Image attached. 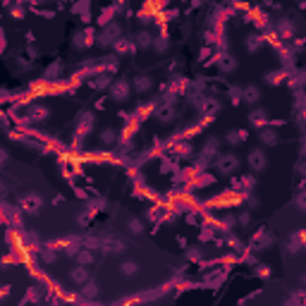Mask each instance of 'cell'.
Instances as JSON below:
<instances>
[{
  "instance_id": "obj_1",
  "label": "cell",
  "mask_w": 306,
  "mask_h": 306,
  "mask_svg": "<svg viewBox=\"0 0 306 306\" xmlns=\"http://www.w3.org/2000/svg\"><path fill=\"white\" fill-rule=\"evenodd\" d=\"M239 156L237 153H220L218 158H215V170L220 172V175H232V172H237V168H239Z\"/></svg>"
},
{
  "instance_id": "obj_2",
  "label": "cell",
  "mask_w": 306,
  "mask_h": 306,
  "mask_svg": "<svg viewBox=\"0 0 306 306\" xmlns=\"http://www.w3.org/2000/svg\"><path fill=\"white\" fill-rule=\"evenodd\" d=\"M246 165H249L251 172H263L268 168V156H266L261 148H254V151H249V156H246Z\"/></svg>"
},
{
  "instance_id": "obj_3",
  "label": "cell",
  "mask_w": 306,
  "mask_h": 306,
  "mask_svg": "<svg viewBox=\"0 0 306 306\" xmlns=\"http://www.w3.org/2000/svg\"><path fill=\"white\" fill-rule=\"evenodd\" d=\"M120 24H108L101 34L96 36V43L98 46H103V48H108V46H115V41L120 38Z\"/></svg>"
},
{
  "instance_id": "obj_4",
  "label": "cell",
  "mask_w": 306,
  "mask_h": 306,
  "mask_svg": "<svg viewBox=\"0 0 306 306\" xmlns=\"http://www.w3.org/2000/svg\"><path fill=\"white\" fill-rule=\"evenodd\" d=\"M17 204H19V208L24 210V213H31V215L38 213V208L43 206V201H41V196H38L36 192H26L24 196H19Z\"/></svg>"
},
{
  "instance_id": "obj_5",
  "label": "cell",
  "mask_w": 306,
  "mask_h": 306,
  "mask_svg": "<svg viewBox=\"0 0 306 306\" xmlns=\"http://www.w3.org/2000/svg\"><path fill=\"white\" fill-rule=\"evenodd\" d=\"M218 148H220V141L215 139V136H210V139H206V144H204V148H201V165L206 168L210 160H215L220 153H218Z\"/></svg>"
},
{
  "instance_id": "obj_6",
  "label": "cell",
  "mask_w": 306,
  "mask_h": 306,
  "mask_svg": "<svg viewBox=\"0 0 306 306\" xmlns=\"http://www.w3.org/2000/svg\"><path fill=\"white\" fill-rule=\"evenodd\" d=\"M129 94H132V82L129 79H117V82H112L110 86V98L112 101H127L129 98Z\"/></svg>"
},
{
  "instance_id": "obj_7",
  "label": "cell",
  "mask_w": 306,
  "mask_h": 306,
  "mask_svg": "<svg viewBox=\"0 0 306 306\" xmlns=\"http://www.w3.org/2000/svg\"><path fill=\"white\" fill-rule=\"evenodd\" d=\"M270 244H273V234H270L268 230H258L256 237H254V242H251V246H254L256 251H266Z\"/></svg>"
},
{
  "instance_id": "obj_8",
  "label": "cell",
  "mask_w": 306,
  "mask_h": 306,
  "mask_svg": "<svg viewBox=\"0 0 306 306\" xmlns=\"http://www.w3.org/2000/svg\"><path fill=\"white\" fill-rule=\"evenodd\" d=\"M153 41H156V36L148 31L146 26H144V29H139V31L134 34V43L139 46V48H153Z\"/></svg>"
},
{
  "instance_id": "obj_9",
  "label": "cell",
  "mask_w": 306,
  "mask_h": 306,
  "mask_svg": "<svg viewBox=\"0 0 306 306\" xmlns=\"http://www.w3.org/2000/svg\"><path fill=\"white\" fill-rule=\"evenodd\" d=\"M294 34H297V26H294L292 19H280V22H278V36H280L282 41L294 38Z\"/></svg>"
},
{
  "instance_id": "obj_10",
  "label": "cell",
  "mask_w": 306,
  "mask_h": 306,
  "mask_svg": "<svg viewBox=\"0 0 306 306\" xmlns=\"http://www.w3.org/2000/svg\"><path fill=\"white\" fill-rule=\"evenodd\" d=\"M70 280H72L77 287H82L84 282H89V268L82 266V263H77V268L70 270Z\"/></svg>"
},
{
  "instance_id": "obj_11",
  "label": "cell",
  "mask_w": 306,
  "mask_h": 306,
  "mask_svg": "<svg viewBox=\"0 0 306 306\" xmlns=\"http://www.w3.org/2000/svg\"><path fill=\"white\" fill-rule=\"evenodd\" d=\"M249 124H251V127H258V129H263V127L268 124V112L263 110V108H256L254 112H249Z\"/></svg>"
},
{
  "instance_id": "obj_12",
  "label": "cell",
  "mask_w": 306,
  "mask_h": 306,
  "mask_svg": "<svg viewBox=\"0 0 306 306\" xmlns=\"http://www.w3.org/2000/svg\"><path fill=\"white\" fill-rule=\"evenodd\" d=\"M132 86H134L136 94H148V91L153 89V79H151V77H146V74H139V77H134Z\"/></svg>"
},
{
  "instance_id": "obj_13",
  "label": "cell",
  "mask_w": 306,
  "mask_h": 306,
  "mask_svg": "<svg viewBox=\"0 0 306 306\" xmlns=\"http://www.w3.org/2000/svg\"><path fill=\"white\" fill-rule=\"evenodd\" d=\"M48 115H50V110L46 105H31L29 108V122H46Z\"/></svg>"
},
{
  "instance_id": "obj_14",
  "label": "cell",
  "mask_w": 306,
  "mask_h": 306,
  "mask_svg": "<svg viewBox=\"0 0 306 306\" xmlns=\"http://www.w3.org/2000/svg\"><path fill=\"white\" fill-rule=\"evenodd\" d=\"M246 139H249V132H244V129H232V132L225 134V141H227L230 146H242Z\"/></svg>"
},
{
  "instance_id": "obj_15",
  "label": "cell",
  "mask_w": 306,
  "mask_h": 306,
  "mask_svg": "<svg viewBox=\"0 0 306 306\" xmlns=\"http://www.w3.org/2000/svg\"><path fill=\"white\" fill-rule=\"evenodd\" d=\"M112 48H115L117 55H127V53H134L136 43H134V38H117Z\"/></svg>"
},
{
  "instance_id": "obj_16",
  "label": "cell",
  "mask_w": 306,
  "mask_h": 306,
  "mask_svg": "<svg viewBox=\"0 0 306 306\" xmlns=\"http://www.w3.org/2000/svg\"><path fill=\"white\" fill-rule=\"evenodd\" d=\"M244 46H246V50H249V53H258V50L266 46V38L261 36V34H249V36H246V41H244Z\"/></svg>"
},
{
  "instance_id": "obj_17",
  "label": "cell",
  "mask_w": 306,
  "mask_h": 306,
  "mask_svg": "<svg viewBox=\"0 0 306 306\" xmlns=\"http://www.w3.org/2000/svg\"><path fill=\"white\" fill-rule=\"evenodd\" d=\"M258 139H261V144H263V146H275V144H280L278 132H275V129H268V127H263V129H261Z\"/></svg>"
},
{
  "instance_id": "obj_18",
  "label": "cell",
  "mask_w": 306,
  "mask_h": 306,
  "mask_svg": "<svg viewBox=\"0 0 306 306\" xmlns=\"http://www.w3.org/2000/svg\"><path fill=\"white\" fill-rule=\"evenodd\" d=\"M242 98H244L246 103H249V105H256L258 101H261V89H258V86H244V89H242Z\"/></svg>"
},
{
  "instance_id": "obj_19",
  "label": "cell",
  "mask_w": 306,
  "mask_h": 306,
  "mask_svg": "<svg viewBox=\"0 0 306 306\" xmlns=\"http://www.w3.org/2000/svg\"><path fill=\"white\" fill-rule=\"evenodd\" d=\"M89 84L94 86L96 91H103V89H110V86H112V77H110V74H105V72H98V77H96V79H91Z\"/></svg>"
},
{
  "instance_id": "obj_20",
  "label": "cell",
  "mask_w": 306,
  "mask_h": 306,
  "mask_svg": "<svg viewBox=\"0 0 306 306\" xmlns=\"http://www.w3.org/2000/svg\"><path fill=\"white\" fill-rule=\"evenodd\" d=\"M156 120L163 124H170L172 120H175V108H172L170 103H165L160 110H156Z\"/></svg>"
},
{
  "instance_id": "obj_21",
  "label": "cell",
  "mask_w": 306,
  "mask_h": 306,
  "mask_svg": "<svg viewBox=\"0 0 306 306\" xmlns=\"http://www.w3.org/2000/svg\"><path fill=\"white\" fill-rule=\"evenodd\" d=\"M94 36V34H91V31H82V34H77V36H74V48H79V50H84V48H89V46H91V43H94V41H96V38H91Z\"/></svg>"
},
{
  "instance_id": "obj_22",
  "label": "cell",
  "mask_w": 306,
  "mask_h": 306,
  "mask_svg": "<svg viewBox=\"0 0 306 306\" xmlns=\"http://www.w3.org/2000/svg\"><path fill=\"white\" fill-rule=\"evenodd\" d=\"M94 261H96V251H94V249H89V246H86V249H79V251H77V263H82V266H91Z\"/></svg>"
},
{
  "instance_id": "obj_23",
  "label": "cell",
  "mask_w": 306,
  "mask_h": 306,
  "mask_svg": "<svg viewBox=\"0 0 306 306\" xmlns=\"http://www.w3.org/2000/svg\"><path fill=\"white\" fill-rule=\"evenodd\" d=\"M215 65H218V67H220L222 72H232L234 67H237V60H234L232 55H218V58H215Z\"/></svg>"
},
{
  "instance_id": "obj_24",
  "label": "cell",
  "mask_w": 306,
  "mask_h": 306,
  "mask_svg": "<svg viewBox=\"0 0 306 306\" xmlns=\"http://www.w3.org/2000/svg\"><path fill=\"white\" fill-rule=\"evenodd\" d=\"M98 139H101V144L112 146V144L117 141V132H115L112 127H103V129H101V134H98Z\"/></svg>"
},
{
  "instance_id": "obj_25",
  "label": "cell",
  "mask_w": 306,
  "mask_h": 306,
  "mask_svg": "<svg viewBox=\"0 0 306 306\" xmlns=\"http://www.w3.org/2000/svg\"><path fill=\"white\" fill-rule=\"evenodd\" d=\"M101 246H103L108 254H122V251H124V244L120 242V239H103V242H101Z\"/></svg>"
},
{
  "instance_id": "obj_26",
  "label": "cell",
  "mask_w": 306,
  "mask_h": 306,
  "mask_svg": "<svg viewBox=\"0 0 306 306\" xmlns=\"http://www.w3.org/2000/svg\"><path fill=\"white\" fill-rule=\"evenodd\" d=\"M282 79H285V72H282V70H270V72L263 74V82H266V84H270V86L282 84Z\"/></svg>"
},
{
  "instance_id": "obj_27",
  "label": "cell",
  "mask_w": 306,
  "mask_h": 306,
  "mask_svg": "<svg viewBox=\"0 0 306 306\" xmlns=\"http://www.w3.org/2000/svg\"><path fill=\"white\" fill-rule=\"evenodd\" d=\"M98 292H101V290H98V285L96 282H84V285H82V294H84L86 299H96L98 297Z\"/></svg>"
},
{
  "instance_id": "obj_28",
  "label": "cell",
  "mask_w": 306,
  "mask_h": 306,
  "mask_svg": "<svg viewBox=\"0 0 306 306\" xmlns=\"http://www.w3.org/2000/svg\"><path fill=\"white\" fill-rule=\"evenodd\" d=\"M98 70H101V72H105V74H112L115 70H117V58H105V60H101Z\"/></svg>"
},
{
  "instance_id": "obj_29",
  "label": "cell",
  "mask_w": 306,
  "mask_h": 306,
  "mask_svg": "<svg viewBox=\"0 0 306 306\" xmlns=\"http://www.w3.org/2000/svg\"><path fill=\"white\" fill-rule=\"evenodd\" d=\"M120 273H122L124 278H132V275L139 273V263H134V261H124L122 266H120Z\"/></svg>"
},
{
  "instance_id": "obj_30",
  "label": "cell",
  "mask_w": 306,
  "mask_h": 306,
  "mask_svg": "<svg viewBox=\"0 0 306 306\" xmlns=\"http://www.w3.org/2000/svg\"><path fill=\"white\" fill-rule=\"evenodd\" d=\"M38 254H41V258H43V263H55V261H58V249L46 246V249H38Z\"/></svg>"
},
{
  "instance_id": "obj_31",
  "label": "cell",
  "mask_w": 306,
  "mask_h": 306,
  "mask_svg": "<svg viewBox=\"0 0 306 306\" xmlns=\"http://www.w3.org/2000/svg\"><path fill=\"white\" fill-rule=\"evenodd\" d=\"M168 48H170V38L168 36H158L153 41V50L156 53H168Z\"/></svg>"
},
{
  "instance_id": "obj_32",
  "label": "cell",
  "mask_w": 306,
  "mask_h": 306,
  "mask_svg": "<svg viewBox=\"0 0 306 306\" xmlns=\"http://www.w3.org/2000/svg\"><path fill=\"white\" fill-rule=\"evenodd\" d=\"M127 232H129V234H141V232H144V225H141V220H139V218H129V220H127Z\"/></svg>"
},
{
  "instance_id": "obj_33",
  "label": "cell",
  "mask_w": 306,
  "mask_h": 306,
  "mask_svg": "<svg viewBox=\"0 0 306 306\" xmlns=\"http://www.w3.org/2000/svg\"><path fill=\"white\" fill-rule=\"evenodd\" d=\"M227 96L232 101V105H239L244 98H242V86H230V91H227Z\"/></svg>"
},
{
  "instance_id": "obj_34",
  "label": "cell",
  "mask_w": 306,
  "mask_h": 306,
  "mask_svg": "<svg viewBox=\"0 0 306 306\" xmlns=\"http://www.w3.org/2000/svg\"><path fill=\"white\" fill-rule=\"evenodd\" d=\"M177 151H180V158H184V160L194 158V146H192V144H182Z\"/></svg>"
},
{
  "instance_id": "obj_35",
  "label": "cell",
  "mask_w": 306,
  "mask_h": 306,
  "mask_svg": "<svg viewBox=\"0 0 306 306\" xmlns=\"http://www.w3.org/2000/svg\"><path fill=\"white\" fill-rule=\"evenodd\" d=\"M294 206H297L299 210H306V189L297 192V196H294Z\"/></svg>"
},
{
  "instance_id": "obj_36",
  "label": "cell",
  "mask_w": 306,
  "mask_h": 306,
  "mask_svg": "<svg viewBox=\"0 0 306 306\" xmlns=\"http://www.w3.org/2000/svg\"><path fill=\"white\" fill-rule=\"evenodd\" d=\"M60 72H62V65L60 62H53L48 67V72H46V79H55V74L60 77Z\"/></svg>"
},
{
  "instance_id": "obj_37",
  "label": "cell",
  "mask_w": 306,
  "mask_h": 306,
  "mask_svg": "<svg viewBox=\"0 0 306 306\" xmlns=\"http://www.w3.org/2000/svg\"><path fill=\"white\" fill-rule=\"evenodd\" d=\"M254 273H256L258 278H270V268H266V266H256Z\"/></svg>"
},
{
  "instance_id": "obj_38",
  "label": "cell",
  "mask_w": 306,
  "mask_h": 306,
  "mask_svg": "<svg viewBox=\"0 0 306 306\" xmlns=\"http://www.w3.org/2000/svg\"><path fill=\"white\" fill-rule=\"evenodd\" d=\"M249 222H251V213H249V210H242V213H239V225H249Z\"/></svg>"
},
{
  "instance_id": "obj_39",
  "label": "cell",
  "mask_w": 306,
  "mask_h": 306,
  "mask_svg": "<svg viewBox=\"0 0 306 306\" xmlns=\"http://www.w3.org/2000/svg\"><path fill=\"white\" fill-rule=\"evenodd\" d=\"M187 258H194V261H199V258H201V251H199V246H192V249L187 251Z\"/></svg>"
}]
</instances>
